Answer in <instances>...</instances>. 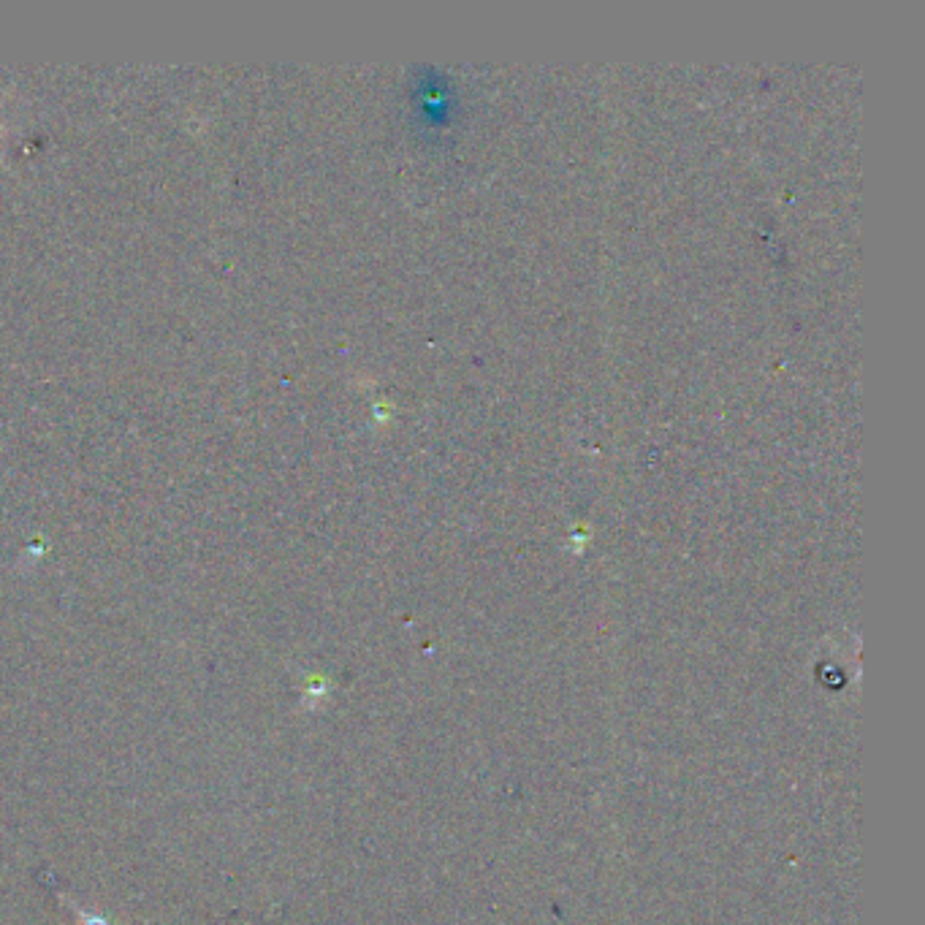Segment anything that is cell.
Here are the masks:
<instances>
[{"mask_svg": "<svg viewBox=\"0 0 925 925\" xmlns=\"http://www.w3.org/2000/svg\"><path fill=\"white\" fill-rule=\"evenodd\" d=\"M79 925H112L109 917L101 912H90V909H79Z\"/></svg>", "mask_w": 925, "mask_h": 925, "instance_id": "1", "label": "cell"}]
</instances>
